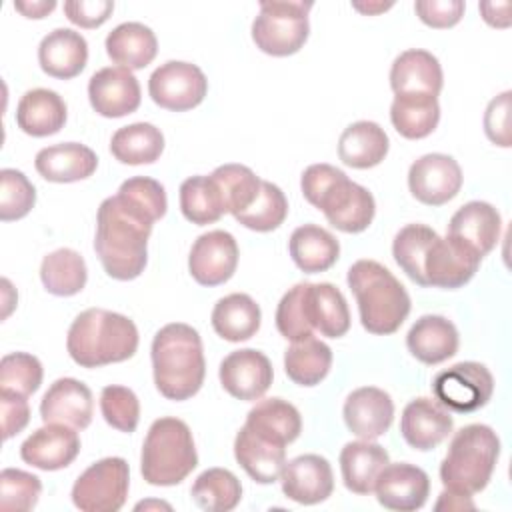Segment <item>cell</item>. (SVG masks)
Segmentation results:
<instances>
[{
    "mask_svg": "<svg viewBox=\"0 0 512 512\" xmlns=\"http://www.w3.org/2000/svg\"><path fill=\"white\" fill-rule=\"evenodd\" d=\"M154 220L124 196L102 200L96 214L94 250L104 272L114 280L138 278L148 262V238Z\"/></svg>",
    "mask_w": 512,
    "mask_h": 512,
    "instance_id": "6da1fadb",
    "label": "cell"
},
{
    "mask_svg": "<svg viewBox=\"0 0 512 512\" xmlns=\"http://www.w3.org/2000/svg\"><path fill=\"white\" fill-rule=\"evenodd\" d=\"M154 384L168 400H188L204 384L206 360L202 338L196 328L184 322L162 326L150 348Z\"/></svg>",
    "mask_w": 512,
    "mask_h": 512,
    "instance_id": "7a4b0ae2",
    "label": "cell"
},
{
    "mask_svg": "<svg viewBox=\"0 0 512 512\" xmlns=\"http://www.w3.org/2000/svg\"><path fill=\"white\" fill-rule=\"evenodd\" d=\"M304 198L324 212L326 220L340 232H364L376 212V202L368 188L352 182L332 164H310L300 178Z\"/></svg>",
    "mask_w": 512,
    "mask_h": 512,
    "instance_id": "3957f363",
    "label": "cell"
},
{
    "mask_svg": "<svg viewBox=\"0 0 512 512\" xmlns=\"http://www.w3.org/2000/svg\"><path fill=\"white\" fill-rule=\"evenodd\" d=\"M66 350L82 368L124 362L138 350V328L124 314L104 308H88L70 324Z\"/></svg>",
    "mask_w": 512,
    "mask_h": 512,
    "instance_id": "277c9868",
    "label": "cell"
},
{
    "mask_svg": "<svg viewBox=\"0 0 512 512\" xmlns=\"http://www.w3.org/2000/svg\"><path fill=\"white\" fill-rule=\"evenodd\" d=\"M348 286L356 296L366 332L394 334L410 314V296L400 280L376 260H356L348 268Z\"/></svg>",
    "mask_w": 512,
    "mask_h": 512,
    "instance_id": "5b68a950",
    "label": "cell"
},
{
    "mask_svg": "<svg viewBox=\"0 0 512 512\" xmlns=\"http://www.w3.org/2000/svg\"><path fill=\"white\" fill-rule=\"evenodd\" d=\"M498 456V434L486 424H468L452 436L440 464V480L444 488L472 496L488 486Z\"/></svg>",
    "mask_w": 512,
    "mask_h": 512,
    "instance_id": "8992f818",
    "label": "cell"
},
{
    "mask_svg": "<svg viewBox=\"0 0 512 512\" xmlns=\"http://www.w3.org/2000/svg\"><path fill=\"white\" fill-rule=\"evenodd\" d=\"M198 466L188 424L174 416L152 422L142 444L140 472L152 486H176Z\"/></svg>",
    "mask_w": 512,
    "mask_h": 512,
    "instance_id": "52a82bcc",
    "label": "cell"
},
{
    "mask_svg": "<svg viewBox=\"0 0 512 512\" xmlns=\"http://www.w3.org/2000/svg\"><path fill=\"white\" fill-rule=\"evenodd\" d=\"M310 0H262L252 22L256 48L270 56L296 54L308 40Z\"/></svg>",
    "mask_w": 512,
    "mask_h": 512,
    "instance_id": "ba28073f",
    "label": "cell"
},
{
    "mask_svg": "<svg viewBox=\"0 0 512 512\" xmlns=\"http://www.w3.org/2000/svg\"><path fill=\"white\" fill-rule=\"evenodd\" d=\"M130 488V468L120 456H108L88 466L72 486V502L82 512H116Z\"/></svg>",
    "mask_w": 512,
    "mask_h": 512,
    "instance_id": "9c48e42d",
    "label": "cell"
},
{
    "mask_svg": "<svg viewBox=\"0 0 512 512\" xmlns=\"http://www.w3.org/2000/svg\"><path fill=\"white\" fill-rule=\"evenodd\" d=\"M432 392L444 408L470 414L488 404L494 392V378L480 362H458L434 376Z\"/></svg>",
    "mask_w": 512,
    "mask_h": 512,
    "instance_id": "30bf717a",
    "label": "cell"
},
{
    "mask_svg": "<svg viewBox=\"0 0 512 512\" xmlns=\"http://www.w3.org/2000/svg\"><path fill=\"white\" fill-rule=\"evenodd\" d=\"M148 92L154 104L160 108L186 112L204 100L208 92V80L196 64L184 60H168L150 74Z\"/></svg>",
    "mask_w": 512,
    "mask_h": 512,
    "instance_id": "8fae6325",
    "label": "cell"
},
{
    "mask_svg": "<svg viewBox=\"0 0 512 512\" xmlns=\"http://www.w3.org/2000/svg\"><path fill=\"white\" fill-rule=\"evenodd\" d=\"M464 176L460 164L440 152L424 154L408 170V188L412 196L428 206H442L462 188Z\"/></svg>",
    "mask_w": 512,
    "mask_h": 512,
    "instance_id": "7c38bea8",
    "label": "cell"
},
{
    "mask_svg": "<svg viewBox=\"0 0 512 512\" xmlns=\"http://www.w3.org/2000/svg\"><path fill=\"white\" fill-rule=\"evenodd\" d=\"M238 254V244L230 232H204L194 240L188 254L190 276L202 286H220L236 272Z\"/></svg>",
    "mask_w": 512,
    "mask_h": 512,
    "instance_id": "4fadbf2b",
    "label": "cell"
},
{
    "mask_svg": "<svg viewBox=\"0 0 512 512\" xmlns=\"http://www.w3.org/2000/svg\"><path fill=\"white\" fill-rule=\"evenodd\" d=\"M88 100L96 114L104 118H122L138 110L142 94L138 78L120 66L100 68L90 76Z\"/></svg>",
    "mask_w": 512,
    "mask_h": 512,
    "instance_id": "5bb4252c",
    "label": "cell"
},
{
    "mask_svg": "<svg viewBox=\"0 0 512 512\" xmlns=\"http://www.w3.org/2000/svg\"><path fill=\"white\" fill-rule=\"evenodd\" d=\"M220 384L238 400H258L272 384L274 370L266 354L254 348H240L230 352L220 362Z\"/></svg>",
    "mask_w": 512,
    "mask_h": 512,
    "instance_id": "9a60e30c",
    "label": "cell"
},
{
    "mask_svg": "<svg viewBox=\"0 0 512 512\" xmlns=\"http://www.w3.org/2000/svg\"><path fill=\"white\" fill-rule=\"evenodd\" d=\"M482 258L452 238L436 236L424 256L426 286L454 290L472 280Z\"/></svg>",
    "mask_w": 512,
    "mask_h": 512,
    "instance_id": "2e32d148",
    "label": "cell"
},
{
    "mask_svg": "<svg viewBox=\"0 0 512 512\" xmlns=\"http://www.w3.org/2000/svg\"><path fill=\"white\" fill-rule=\"evenodd\" d=\"M374 492L380 506L396 512H414L420 510L428 500L430 478L414 464L388 462L378 474Z\"/></svg>",
    "mask_w": 512,
    "mask_h": 512,
    "instance_id": "e0dca14e",
    "label": "cell"
},
{
    "mask_svg": "<svg viewBox=\"0 0 512 512\" xmlns=\"http://www.w3.org/2000/svg\"><path fill=\"white\" fill-rule=\"evenodd\" d=\"M280 482L286 498L306 506L328 500L334 490L332 466L320 454H302L286 462Z\"/></svg>",
    "mask_w": 512,
    "mask_h": 512,
    "instance_id": "ac0fdd59",
    "label": "cell"
},
{
    "mask_svg": "<svg viewBox=\"0 0 512 512\" xmlns=\"http://www.w3.org/2000/svg\"><path fill=\"white\" fill-rule=\"evenodd\" d=\"M80 452L76 428L66 424H44L34 430L20 446V458L38 470H62L70 466Z\"/></svg>",
    "mask_w": 512,
    "mask_h": 512,
    "instance_id": "d6986e66",
    "label": "cell"
},
{
    "mask_svg": "<svg viewBox=\"0 0 512 512\" xmlns=\"http://www.w3.org/2000/svg\"><path fill=\"white\" fill-rule=\"evenodd\" d=\"M342 416L352 434L362 440H376L392 426L394 402L386 390L362 386L348 394Z\"/></svg>",
    "mask_w": 512,
    "mask_h": 512,
    "instance_id": "ffe728a7",
    "label": "cell"
},
{
    "mask_svg": "<svg viewBox=\"0 0 512 512\" xmlns=\"http://www.w3.org/2000/svg\"><path fill=\"white\" fill-rule=\"evenodd\" d=\"M500 228V212L488 202L472 200L452 214L446 236L484 258L496 246Z\"/></svg>",
    "mask_w": 512,
    "mask_h": 512,
    "instance_id": "44dd1931",
    "label": "cell"
},
{
    "mask_svg": "<svg viewBox=\"0 0 512 512\" xmlns=\"http://www.w3.org/2000/svg\"><path fill=\"white\" fill-rule=\"evenodd\" d=\"M92 392L76 378H58L50 384L40 402L44 424H66L84 430L92 422Z\"/></svg>",
    "mask_w": 512,
    "mask_h": 512,
    "instance_id": "7402d4cb",
    "label": "cell"
},
{
    "mask_svg": "<svg viewBox=\"0 0 512 512\" xmlns=\"http://www.w3.org/2000/svg\"><path fill=\"white\" fill-rule=\"evenodd\" d=\"M450 412L432 398L410 400L400 416V434L408 446L426 452L436 448L452 432Z\"/></svg>",
    "mask_w": 512,
    "mask_h": 512,
    "instance_id": "603a6c76",
    "label": "cell"
},
{
    "mask_svg": "<svg viewBox=\"0 0 512 512\" xmlns=\"http://www.w3.org/2000/svg\"><path fill=\"white\" fill-rule=\"evenodd\" d=\"M444 84L438 58L422 48L400 52L390 68V86L394 94H430L438 96Z\"/></svg>",
    "mask_w": 512,
    "mask_h": 512,
    "instance_id": "cb8c5ba5",
    "label": "cell"
},
{
    "mask_svg": "<svg viewBox=\"0 0 512 512\" xmlns=\"http://www.w3.org/2000/svg\"><path fill=\"white\" fill-rule=\"evenodd\" d=\"M236 462L258 484H272L280 480L286 464V446L272 442L248 426H242L234 440Z\"/></svg>",
    "mask_w": 512,
    "mask_h": 512,
    "instance_id": "d4e9b609",
    "label": "cell"
},
{
    "mask_svg": "<svg viewBox=\"0 0 512 512\" xmlns=\"http://www.w3.org/2000/svg\"><path fill=\"white\" fill-rule=\"evenodd\" d=\"M36 172L48 182H78L96 172L98 156L80 142H62L42 148L34 158Z\"/></svg>",
    "mask_w": 512,
    "mask_h": 512,
    "instance_id": "484cf974",
    "label": "cell"
},
{
    "mask_svg": "<svg viewBox=\"0 0 512 512\" xmlns=\"http://www.w3.org/2000/svg\"><path fill=\"white\" fill-rule=\"evenodd\" d=\"M88 60L86 38L72 28H56L48 32L38 46L40 68L60 80L78 76Z\"/></svg>",
    "mask_w": 512,
    "mask_h": 512,
    "instance_id": "4316f807",
    "label": "cell"
},
{
    "mask_svg": "<svg viewBox=\"0 0 512 512\" xmlns=\"http://www.w3.org/2000/svg\"><path fill=\"white\" fill-rule=\"evenodd\" d=\"M456 326L438 314L420 316L406 334L410 354L424 364H440L458 352Z\"/></svg>",
    "mask_w": 512,
    "mask_h": 512,
    "instance_id": "83f0119b",
    "label": "cell"
},
{
    "mask_svg": "<svg viewBox=\"0 0 512 512\" xmlns=\"http://www.w3.org/2000/svg\"><path fill=\"white\" fill-rule=\"evenodd\" d=\"M68 108L64 98L48 88H32L24 92L16 106L18 128L34 138H44L64 128Z\"/></svg>",
    "mask_w": 512,
    "mask_h": 512,
    "instance_id": "f1b7e54d",
    "label": "cell"
},
{
    "mask_svg": "<svg viewBox=\"0 0 512 512\" xmlns=\"http://www.w3.org/2000/svg\"><path fill=\"white\" fill-rule=\"evenodd\" d=\"M306 314L314 332L340 338L350 330V310L344 294L330 282H306Z\"/></svg>",
    "mask_w": 512,
    "mask_h": 512,
    "instance_id": "f546056e",
    "label": "cell"
},
{
    "mask_svg": "<svg viewBox=\"0 0 512 512\" xmlns=\"http://www.w3.org/2000/svg\"><path fill=\"white\" fill-rule=\"evenodd\" d=\"M390 462L384 446L372 440L348 442L340 452V472L344 486L360 496L374 492L378 474Z\"/></svg>",
    "mask_w": 512,
    "mask_h": 512,
    "instance_id": "4dcf8cb0",
    "label": "cell"
},
{
    "mask_svg": "<svg viewBox=\"0 0 512 512\" xmlns=\"http://www.w3.org/2000/svg\"><path fill=\"white\" fill-rule=\"evenodd\" d=\"M390 148L388 134L372 120H358L344 128L338 138V158L358 170L378 166Z\"/></svg>",
    "mask_w": 512,
    "mask_h": 512,
    "instance_id": "1f68e13d",
    "label": "cell"
},
{
    "mask_svg": "<svg viewBox=\"0 0 512 512\" xmlns=\"http://www.w3.org/2000/svg\"><path fill=\"white\" fill-rule=\"evenodd\" d=\"M156 52V34L142 22H122L106 36L108 58L130 72L148 66L156 58Z\"/></svg>",
    "mask_w": 512,
    "mask_h": 512,
    "instance_id": "d6a6232c",
    "label": "cell"
},
{
    "mask_svg": "<svg viewBox=\"0 0 512 512\" xmlns=\"http://www.w3.org/2000/svg\"><path fill=\"white\" fill-rule=\"evenodd\" d=\"M288 250L294 264L306 274L326 272L340 256L336 236L318 224L298 226L288 240Z\"/></svg>",
    "mask_w": 512,
    "mask_h": 512,
    "instance_id": "836d02e7",
    "label": "cell"
},
{
    "mask_svg": "<svg viewBox=\"0 0 512 512\" xmlns=\"http://www.w3.org/2000/svg\"><path fill=\"white\" fill-rule=\"evenodd\" d=\"M244 426L252 432L288 446L302 432V418L294 404L282 398H266L250 408Z\"/></svg>",
    "mask_w": 512,
    "mask_h": 512,
    "instance_id": "e575fe53",
    "label": "cell"
},
{
    "mask_svg": "<svg viewBox=\"0 0 512 512\" xmlns=\"http://www.w3.org/2000/svg\"><path fill=\"white\" fill-rule=\"evenodd\" d=\"M210 320L220 338L228 342H242L258 332L262 312L252 296L234 292L214 304Z\"/></svg>",
    "mask_w": 512,
    "mask_h": 512,
    "instance_id": "d590c367",
    "label": "cell"
},
{
    "mask_svg": "<svg viewBox=\"0 0 512 512\" xmlns=\"http://www.w3.org/2000/svg\"><path fill=\"white\" fill-rule=\"evenodd\" d=\"M390 120L396 132L408 140H420L434 132L440 120L438 96L396 94L390 106Z\"/></svg>",
    "mask_w": 512,
    "mask_h": 512,
    "instance_id": "8d00e7d4",
    "label": "cell"
},
{
    "mask_svg": "<svg viewBox=\"0 0 512 512\" xmlns=\"http://www.w3.org/2000/svg\"><path fill=\"white\" fill-rule=\"evenodd\" d=\"M164 150V134L150 122L118 128L110 140L112 156L122 164H152Z\"/></svg>",
    "mask_w": 512,
    "mask_h": 512,
    "instance_id": "74e56055",
    "label": "cell"
},
{
    "mask_svg": "<svg viewBox=\"0 0 512 512\" xmlns=\"http://www.w3.org/2000/svg\"><path fill=\"white\" fill-rule=\"evenodd\" d=\"M332 366V350L322 340L310 336L292 342L284 352L286 376L298 386L320 384Z\"/></svg>",
    "mask_w": 512,
    "mask_h": 512,
    "instance_id": "f35d334b",
    "label": "cell"
},
{
    "mask_svg": "<svg viewBox=\"0 0 512 512\" xmlns=\"http://www.w3.org/2000/svg\"><path fill=\"white\" fill-rule=\"evenodd\" d=\"M40 280L54 296H74L86 286V262L76 250L58 248L44 256L40 264Z\"/></svg>",
    "mask_w": 512,
    "mask_h": 512,
    "instance_id": "ab89813d",
    "label": "cell"
},
{
    "mask_svg": "<svg viewBox=\"0 0 512 512\" xmlns=\"http://www.w3.org/2000/svg\"><path fill=\"white\" fill-rule=\"evenodd\" d=\"M180 210L192 224L206 226L226 214V204L212 176H190L180 184Z\"/></svg>",
    "mask_w": 512,
    "mask_h": 512,
    "instance_id": "60d3db41",
    "label": "cell"
},
{
    "mask_svg": "<svg viewBox=\"0 0 512 512\" xmlns=\"http://www.w3.org/2000/svg\"><path fill=\"white\" fill-rule=\"evenodd\" d=\"M194 504L206 512L234 510L242 498L240 480L226 468H208L190 488Z\"/></svg>",
    "mask_w": 512,
    "mask_h": 512,
    "instance_id": "b9f144b4",
    "label": "cell"
},
{
    "mask_svg": "<svg viewBox=\"0 0 512 512\" xmlns=\"http://www.w3.org/2000/svg\"><path fill=\"white\" fill-rule=\"evenodd\" d=\"M436 236L438 232L426 224H406L392 240V256L396 264L418 286H426L424 256Z\"/></svg>",
    "mask_w": 512,
    "mask_h": 512,
    "instance_id": "7bdbcfd3",
    "label": "cell"
},
{
    "mask_svg": "<svg viewBox=\"0 0 512 512\" xmlns=\"http://www.w3.org/2000/svg\"><path fill=\"white\" fill-rule=\"evenodd\" d=\"M226 204V212L232 216L246 210L258 196L262 180L244 164H222L212 174Z\"/></svg>",
    "mask_w": 512,
    "mask_h": 512,
    "instance_id": "ee69618b",
    "label": "cell"
},
{
    "mask_svg": "<svg viewBox=\"0 0 512 512\" xmlns=\"http://www.w3.org/2000/svg\"><path fill=\"white\" fill-rule=\"evenodd\" d=\"M286 214H288V200L284 192L276 184L262 180L256 200L234 218L250 230L270 232V230H276L286 220Z\"/></svg>",
    "mask_w": 512,
    "mask_h": 512,
    "instance_id": "f6af8a7d",
    "label": "cell"
},
{
    "mask_svg": "<svg viewBox=\"0 0 512 512\" xmlns=\"http://www.w3.org/2000/svg\"><path fill=\"white\" fill-rule=\"evenodd\" d=\"M42 376L40 360L28 352H10L0 360V390L30 396L40 388Z\"/></svg>",
    "mask_w": 512,
    "mask_h": 512,
    "instance_id": "bcb514c9",
    "label": "cell"
},
{
    "mask_svg": "<svg viewBox=\"0 0 512 512\" xmlns=\"http://www.w3.org/2000/svg\"><path fill=\"white\" fill-rule=\"evenodd\" d=\"M36 202L34 184L16 168L0 170V220L24 218Z\"/></svg>",
    "mask_w": 512,
    "mask_h": 512,
    "instance_id": "7dc6e473",
    "label": "cell"
},
{
    "mask_svg": "<svg viewBox=\"0 0 512 512\" xmlns=\"http://www.w3.org/2000/svg\"><path fill=\"white\" fill-rule=\"evenodd\" d=\"M100 412L108 426L130 434L140 420V402L130 388L110 384L100 392Z\"/></svg>",
    "mask_w": 512,
    "mask_h": 512,
    "instance_id": "c3c4849f",
    "label": "cell"
},
{
    "mask_svg": "<svg viewBox=\"0 0 512 512\" xmlns=\"http://www.w3.org/2000/svg\"><path fill=\"white\" fill-rule=\"evenodd\" d=\"M42 492V482L38 476L18 470L4 468L0 472V508L28 512L36 506Z\"/></svg>",
    "mask_w": 512,
    "mask_h": 512,
    "instance_id": "681fc988",
    "label": "cell"
},
{
    "mask_svg": "<svg viewBox=\"0 0 512 512\" xmlns=\"http://www.w3.org/2000/svg\"><path fill=\"white\" fill-rule=\"evenodd\" d=\"M304 290H306V282L292 286L280 298L278 308H276V328L290 342H298V340L314 336V330H312V326L308 322V314H306Z\"/></svg>",
    "mask_w": 512,
    "mask_h": 512,
    "instance_id": "f907efd6",
    "label": "cell"
},
{
    "mask_svg": "<svg viewBox=\"0 0 512 512\" xmlns=\"http://www.w3.org/2000/svg\"><path fill=\"white\" fill-rule=\"evenodd\" d=\"M118 194L124 196L128 202H132L136 208H140L154 222L166 214V208H168L166 192H164V186L154 178L132 176L120 184Z\"/></svg>",
    "mask_w": 512,
    "mask_h": 512,
    "instance_id": "816d5d0a",
    "label": "cell"
},
{
    "mask_svg": "<svg viewBox=\"0 0 512 512\" xmlns=\"http://www.w3.org/2000/svg\"><path fill=\"white\" fill-rule=\"evenodd\" d=\"M510 96L512 92L506 90L490 100L484 112V132L490 142L502 148H510Z\"/></svg>",
    "mask_w": 512,
    "mask_h": 512,
    "instance_id": "f5cc1de1",
    "label": "cell"
},
{
    "mask_svg": "<svg viewBox=\"0 0 512 512\" xmlns=\"http://www.w3.org/2000/svg\"><path fill=\"white\" fill-rule=\"evenodd\" d=\"M466 4L462 0H418L414 10L418 18L432 28H450L464 16Z\"/></svg>",
    "mask_w": 512,
    "mask_h": 512,
    "instance_id": "db71d44e",
    "label": "cell"
},
{
    "mask_svg": "<svg viewBox=\"0 0 512 512\" xmlns=\"http://www.w3.org/2000/svg\"><path fill=\"white\" fill-rule=\"evenodd\" d=\"M114 12V2L110 0H70L64 2L66 18L80 28H98Z\"/></svg>",
    "mask_w": 512,
    "mask_h": 512,
    "instance_id": "11a10c76",
    "label": "cell"
},
{
    "mask_svg": "<svg viewBox=\"0 0 512 512\" xmlns=\"http://www.w3.org/2000/svg\"><path fill=\"white\" fill-rule=\"evenodd\" d=\"M28 396L0 390V412H2V438L8 440L22 432L30 420Z\"/></svg>",
    "mask_w": 512,
    "mask_h": 512,
    "instance_id": "9f6ffc18",
    "label": "cell"
},
{
    "mask_svg": "<svg viewBox=\"0 0 512 512\" xmlns=\"http://www.w3.org/2000/svg\"><path fill=\"white\" fill-rule=\"evenodd\" d=\"M482 18L490 24V26H498V28H506L510 24V2H482L480 6Z\"/></svg>",
    "mask_w": 512,
    "mask_h": 512,
    "instance_id": "6f0895ef",
    "label": "cell"
},
{
    "mask_svg": "<svg viewBox=\"0 0 512 512\" xmlns=\"http://www.w3.org/2000/svg\"><path fill=\"white\" fill-rule=\"evenodd\" d=\"M474 502L472 496L462 494V492H454L444 488V492L440 494L434 510H474Z\"/></svg>",
    "mask_w": 512,
    "mask_h": 512,
    "instance_id": "680465c9",
    "label": "cell"
},
{
    "mask_svg": "<svg viewBox=\"0 0 512 512\" xmlns=\"http://www.w3.org/2000/svg\"><path fill=\"white\" fill-rule=\"evenodd\" d=\"M14 8L22 12L26 18H44L56 8L54 0H34V2H14Z\"/></svg>",
    "mask_w": 512,
    "mask_h": 512,
    "instance_id": "91938a15",
    "label": "cell"
},
{
    "mask_svg": "<svg viewBox=\"0 0 512 512\" xmlns=\"http://www.w3.org/2000/svg\"><path fill=\"white\" fill-rule=\"evenodd\" d=\"M352 6L362 14H378L392 8V2H352Z\"/></svg>",
    "mask_w": 512,
    "mask_h": 512,
    "instance_id": "94428289",
    "label": "cell"
}]
</instances>
